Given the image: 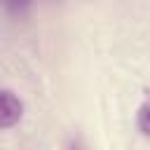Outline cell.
<instances>
[{
    "label": "cell",
    "instance_id": "1",
    "mask_svg": "<svg viewBox=\"0 0 150 150\" xmlns=\"http://www.w3.org/2000/svg\"><path fill=\"white\" fill-rule=\"evenodd\" d=\"M23 112H26L23 98L14 89L0 84V131L14 129L23 120Z\"/></svg>",
    "mask_w": 150,
    "mask_h": 150
},
{
    "label": "cell",
    "instance_id": "2",
    "mask_svg": "<svg viewBox=\"0 0 150 150\" xmlns=\"http://www.w3.org/2000/svg\"><path fill=\"white\" fill-rule=\"evenodd\" d=\"M134 127H136V131H138L143 138L150 141V96H145V98L138 103L136 115H134Z\"/></svg>",
    "mask_w": 150,
    "mask_h": 150
},
{
    "label": "cell",
    "instance_id": "3",
    "mask_svg": "<svg viewBox=\"0 0 150 150\" xmlns=\"http://www.w3.org/2000/svg\"><path fill=\"white\" fill-rule=\"evenodd\" d=\"M66 150H87V145L82 143V138H77V136H70V138H68V145H66Z\"/></svg>",
    "mask_w": 150,
    "mask_h": 150
},
{
    "label": "cell",
    "instance_id": "4",
    "mask_svg": "<svg viewBox=\"0 0 150 150\" xmlns=\"http://www.w3.org/2000/svg\"><path fill=\"white\" fill-rule=\"evenodd\" d=\"M7 12H14V14H23V12H30V5H5Z\"/></svg>",
    "mask_w": 150,
    "mask_h": 150
}]
</instances>
